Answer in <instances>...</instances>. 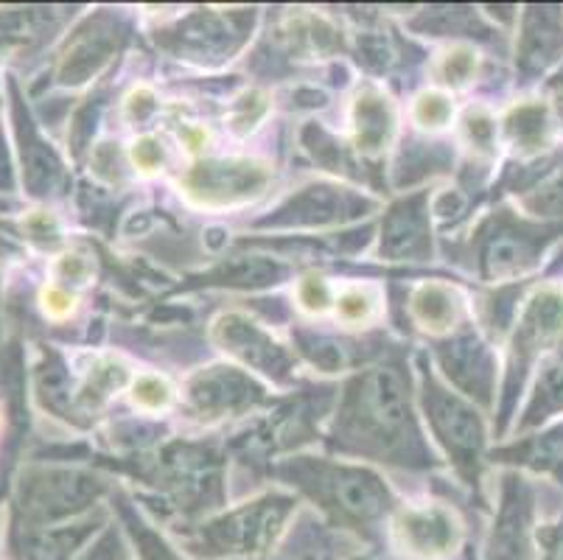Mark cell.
<instances>
[{
    "mask_svg": "<svg viewBox=\"0 0 563 560\" xmlns=\"http://www.w3.org/2000/svg\"><path fill=\"white\" fill-rule=\"evenodd\" d=\"M269 183L266 166L255 161H213L191 168L183 179V191L197 205L224 208V205L244 202L264 191Z\"/></svg>",
    "mask_w": 563,
    "mask_h": 560,
    "instance_id": "obj_1",
    "label": "cell"
},
{
    "mask_svg": "<svg viewBox=\"0 0 563 560\" xmlns=\"http://www.w3.org/2000/svg\"><path fill=\"white\" fill-rule=\"evenodd\" d=\"M457 524L446 510H407L396 521V536L404 552L415 558H443L457 543Z\"/></svg>",
    "mask_w": 563,
    "mask_h": 560,
    "instance_id": "obj_2",
    "label": "cell"
},
{
    "mask_svg": "<svg viewBox=\"0 0 563 560\" xmlns=\"http://www.w3.org/2000/svg\"><path fill=\"white\" fill-rule=\"evenodd\" d=\"M563 59V9H530L521 34V65L532 74Z\"/></svg>",
    "mask_w": 563,
    "mask_h": 560,
    "instance_id": "obj_3",
    "label": "cell"
},
{
    "mask_svg": "<svg viewBox=\"0 0 563 560\" xmlns=\"http://www.w3.org/2000/svg\"><path fill=\"white\" fill-rule=\"evenodd\" d=\"M550 235H555V230H514V233H501V239L490 244V275L510 277L536 266Z\"/></svg>",
    "mask_w": 563,
    "mask_h": 560,
    "instance_id": "obj_4",
    "label": "cell"
},
{
    "mask_svg": "<svg viewBox=\"0 0 563 560\" xmlns=\"http://www.w3.org/2000/svg\"><path fill=\"white\" fill-rule=\"evenodd\" d=\"M550 110L541 101L516 105L505 116V135H508L510 146L521 154H536L550 146Z\"/></svg>",
    "mask_w": 563,
    "mask_h": 560,
    "instance_id": "obj_5",
    "label": "cell"
},
{
    "mask_svg": "<svg viewBox=\"0 0 563 560\" xmlns=\"http://www.w3.org/2000/svg\"><path fill=\"white\" fill-rule=\"evenodd\" d=\"M353 121H356V143H360L362 152L373 154L387 146L393 135V107L382 92H362L360 99H356Z\"/></svg>",
    "mask_w": 563,
    "mask_h": 560,
    "instance_id": "obj_6",
    "label": "cell"
},
{
    "mask_svg": "<svg viewBox=\"0 0 563 560\" xmlns=\"http://www.w3.org/2000/svg\"><path fill=\"white\" fill-rule=\"evenodd\" d=\"M460 303L454 300V292L440 284H427L415 292L412 297V315L427 331L443 333L454 328L457 322Z\"/></svg>",
    "mask_w": 563,
    "mask_h": 560,
    "instance_id": "obj_7",
    "label": "cell"
},
{
    "mask_svg": "<svg viewBox=\"0 0 563 560\" xmlns=\"http://www.w3.org/2000/svg\"><path fill=\"white\" fill-rule=\"evenodd\" d=\"M378 300L367 286H347L340 297H336V317L345 326H365L376 317Z\"/></svg>",
    "mask_w": 563,
    "mask_h": 560,
    "instance_id": "obj_8",
    "label": "cell"
},
{
    "mask_svg": "<svg viewBox=\"0 0 563 560\" xmlns=\"http://www.w3.org/2000/svg\"><path fill=\"white\" fill-rule=\"evenodd\" d=\"M563 409V353L552 359L550 364L541 373L539 382V395H536V407L532 415L536 418H547V415Z\"/></svg>",
    "mask_w": 563,
    "mask_h": 560,
    "instance_id": "obj_9",
    "label": "cell"
},
{
    "mask_svg": "<svg viewBox=\"0 0 563 560\" xmlns=\"http://www.w3.org/2000/svg\"><path fill=\"white\" fill-rule=\"evenodd\" d=\"M174 389L172 384L166 382L157 373H143L132 382V400L135 407H141L143 413H161V409L172 407Z\"/></svg>",
    "mask_w": 563,
    "mask_h": 560,
    "instance_id": "obj_10",
    "label": "cell"
},
{
    "mask_svg": "<svg viewBox=\"0 0 563 560\" xmlns=\"http://www.w3.org/2000/svg\"><path fill=\"white\" fill-rule=\"evenodd\" d=\"M412 116L415 121L421 123V127H427V130H443V127H449V121H452L454 116L452 99H449L446 92L438 90L421 92L412 107Z\"/></svg>",
    "mask_w": 563,
    "mask_h": 560,
    "instance_id": "obj_11",
    "label": "cell"
},
{
    "mask_svg": "<svg viewBox=\"0 0 563 560\" xmlns=\"http://www.w3.org/2000/svg\"><path fill=\"white\" fill-rule=\"evenodd\" d=\"M438 74L440 81H446V85H465L471 76L477 74V54L468 45H454L452 51L440 56Z\"/></svg>",
    "mask_w": 563,
    "mask_h": 560,
    "instance_id": "obj_12",
    "label": "cell"
},
{
    "mask_svg": "<svg viewBox=\"0 0 563 560\" xmlns=\"http://www.w3.org/2000/svg\"><path fill=\"white\" fill-rule=\"evenodd\" d=\"M266 112V96L258 90H247L244 96H239L230 112V130L235 135H247L253 127H258V121Z\"/></svg>",
    "mask_w": 563,
    "mask_h": 560,
    "instance_id": "obj_13",
    "label": "cell"
},
{
    "mask_svg": "<svg viewBox=\"0 0 563 560\" xmlns=\"http://www.w3.org/2000/svg\"><path fill=\"white\" fill-rule=\"evenodd\" d=\"M465 138L479 154H490L496 143V121L485 110H468V116H465Z\"/></svg>",
    "mask_w": 563,
    "mask_h": 560,
    "instance_id": "obj_14",
    "label": "cell"
},
{
    "mask_svg": "<svg viewBox=\"0 0 563 560\" xmlns=\"http://www.w3.org/2000/svg\"><path fill=\"white\" fill-rule=\"evenodd\" d=\"M298 306L306 315H322L331 306V286L320 275H306L298 284Z\"/></svg>",
    "mask_w": 563,
    "mask_h": 560,
    "instance_id": "obj_15",
    "label": "cell"
},
{
    "mask_svg": "<svg viewBox=\"0 0 563 560\" xmlns=\"http://www.w3.org/2000/svg\"><path fill=\"white\" fill-rule=\"evenodd\" d=\"M40 300H43L45 315H48L51 320H68V317L76 311V297L70 295L65 286H56V284L45 286Z\"/></svg>",
    "mask_w": 563,
    "mask_h": 560,
    "instance_id": "obj_16",
    "label": "cell"
},
{
    "mask_svg": "<svg viewBox=\"0 0 563 560\" xmlns=\"http://www.w3.org/2000/svg\"><path fill=\"white\" fill-rule=\"evenodd\" d=\"M132 163H135V168H141L146 174L157 172L163 166V143L152 135L135 141L132 143Z\"/></svg>",
    "mask_w": 563,
    "mask_h": 560,
    "instance_id": "obj_17",
    "label": "cell"
},
{
    "mask_svg": "<svg viewBox=\"0 0 563 560\" xmlns=\"http://www.w3.org/2000/svg\"><path fill=\"white\" fill-rule=\"evenodd\" d=\"M90 272H93V266H90V261L79 253H68L56 261V277L65 281V284L85 286L87 281H90Z\"/></svg>",
    "mask_w": 563,
    "mask_h": 560,
    "instance_id": "obj_18",
    "label": "cell"
},
{
    "mask_svg": "<svg viewBox=\"0 0 563 560\" xmlns=\"http://www.w3.org/2000/svg\"><path fill=\"white\" fill-rule=\"evenodd\" d=\"M536 210H547L544 216H563V172L552 177L536 197L530 199Z\"/></svg>",
    "mask_w": 563,
    "mask_h": 560,
    "instance_id": "obj_19",
    "label": "cell"
},
{
    "mask_svg": "<svg viewBox=\"0 0 563 560\" xmlns=\"http://www.w3.org/2000/svg\"><path fill=\"white\" fill-rule=\"evenodd\" d=\"M180 138H183V143L191 149V152H199V149L208 143V132H205L202 127H186V130L180 132Z\"/></svg>",
    "mask_w": 563,
    "mask_h": 560,
    "instance_id": "obj_20",
    "label": "cell"
}]
</instances>
